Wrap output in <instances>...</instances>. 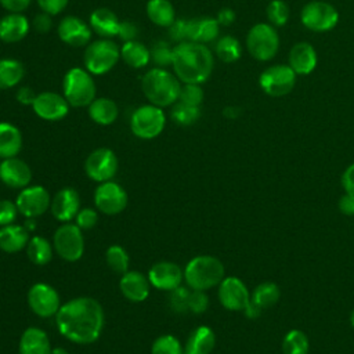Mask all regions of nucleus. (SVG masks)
<instances>
[{
    "label": "nucleus",
    "instance_id": "f257e3e1",
    "mask_svg": "<svg viewBox=\"0 0 354 354\" xmlns=\"http://www.w3.org/2000/svg\"><path fill=\"white\" fill-rule=\"evenodd\" d=\"M104 310L93 297H75L55 314L58 332L76 344L94 343L104 329Z\"/></svg>",
    "mask_w": 354,
    "mask_h": 354
},
{
    "label": "nucleus",
    "instance_id": "f03ea898",
    "mask_svg": "<svg viewBox=\"0 0 354 354\" xmlns=\"http://www.w3.org/2000/svg\"><path fill=\"white\" fill-rule=\"evenodd\" d=\"M213 54L203 44L196 41H180L173 47V73L181 83L202 84L213 71Z\"/></svg>",
    "mask_w": 354,
    "mask_h": 354
},
{
    "label": "nucleus",
    "instance_id": "7ed1b4c3",
    "mask_svg": "<svg viewBox=\"0 0 354 354\" xmlns=\"http://www.w3.org/2000/svg\"><path fill=\"white\" fill-rule=\"evenodd\" d=\"M181 82L166 68L155 66L141 79V90L149 104L165 108L176 104L181 91Z\"/></svg>",
    "mask_w": 354,
    "mask_h": 354
},
{
    "label": "nucleus",
    "instance_id": "20e7f679",
    "mask_svg": "<svg viewBox=\"0 0 354 354\" xmlns=\"http://www.w3.org/2000/svg\"><path fill=\"white\" fill-rule=\"evenodd\" d=\"M224 278L223 263L209 254L191 259L184 268V281L192 290H207L218 285Z\"/></svg>",
    "mask_w": 354,
    "mask_h": 354
},
{
    "label": "nucleus",
    "instance_id": "39448f33",
    "mask_svg": "<svg viewBox=\"0 0 354 354\" xmlns=\"http://www.w3.org/2000/svg\"><path fill=\"white\" fill-rule=\"evenodd\" d=\"M62 95L73 108L88 106L95 98V82L93 75L83 68H71L62 79Z\"/></svg>",
    "mask_w": 354,
    "mask_h": 354
},
{
    "label": "nucleus",
    "instance_id": "423d86ee",
    "mask_svg": "<svg viewBox=\"0 0 354 354\" xmlns=\"http://www.w3.org/2000/svg\"><path fill=\"white\" fill-rule=\"evenodd\" d=\"M120 59V48L111 39L90 41L83 54V65L91 75H104L113 69Z\"/></svg>",
    "mask_w": 354,
    "mask_h": 354
},
{
    "label": "nucleus",
    "instance_id": "0eeeda50",
    "mask_svg": "<svg viewBox=\"0 0 354 354\" xmlns=\"http://www.w3.org/2000/svg\"><path fill=\"white\" fill-rule=\"evenodd\" d=\"M166 124V115L160 106L147 104L138 106L130 116V130L141 140L158 137Z\"/></svg>",
    "mask_w": 354,
    "mask_h": 354
},
{
    "label": "nucleus",
    "instance_id": "6e6552de",
    "mask_svg": "<svg viewBox=\"0 0 354 354\" xmlns=\"http://www.w3.org/2000/svg\"><path fill=\"white\" fill-rule=\"evenodd\" d=\"M246 47L250 55L259 61H268L274 58L279 47L277 30L268 24L253 25L246 36Z\"/></svg>",
    "mask_w": 354,
    "mask_h": 354
},
{
    "label": "nucleus",
    "instance_id": "1a4fd4ad",
    "mask_svg": "<svg viewBox=\"0 0 354 354\" xmlns=\"http://www.w3.org/2000/svg\"><path fill=\"white\" fill-rule=\"evenodd\" d=\"M53 246L57 254L65 261H77L84 252V239L82 230L76 224H64L57 228Z\"/></svg>",
    "mask_w": 354,
    "mask_h": 354
},
{
    "label": "nucleus",
    "instance_id": "9d476101",
    "mask_svg": "<svg viewBox=\"0 0 354 354\" xmlns=\"http://www.w3.org/2000/svg\"><path fill=\"white\" fill-rule=\"evenodd\" d=\"M300 19L301 24L313 32H326L336 26L339 12L332 4L315 0L303 7Z\"/></svg>",
    "mask_w": 354,
    "mask_h": 354
},
{
    "label": "nucleus",
    "instance_id": "9b49d317",
    "mask_svg": "<svg viewBox=\"0 0 354 354\" xmlns=\"http://www.w3.org/2000/svg\"><path fill=\"white\" fill-rule=\"evenodd\" d=\"M260 87L271 97H282L292 91L296 83V73L289 65H272L264 69L259 79Z\"/></svg>",
    "mask_w": 354,
    "mask_h": 354
},
{
    "label": "nucleus",
    "instance_id": "f8f14e48",
    "mask_svg": "<svg viewBox=\"0 0 354 354\" xmlns=\"http://www.w3.org/2000/svg\"><path fill=\"white\" fill-rule=\"evenodd\" d=\"M84 171L95 183L109 181L118 171V156L109 148H97L87 156Z\"/></svg>",
    "mask_w": 354,
    "mask_h": 354
},
{
    "label": "nucleus",
    "instance_id": "ddd939ff",
    "mask_svg": "<svg viewBox=\"0 0 354 354\" xmlns=\"http://www.w3.org/2000/svg\"><path fill=\"white\" fill-rule=\"evenodd\" d=\"M94 205L104 214L113 216L126 209L127 194L122 185L112 180L100 183L94 191Z\"/></svg>",
    "mask_w": 354,
    "mask_h": 354
},
{
    "label": "nucleus",
    "instance_id": "4468645a",
    "mask_svg": "<svg viewBox=\"0 0 354 354\" xmlns=\"http://www.w3.org/2000/svg\"><path fill=\"white\" fill-rule=\"evenodd\" d=\"M15 205L22 216L26 218H36L48 210L51 199L48 191L44 187L28 185L18 194Z\"/></svg>",
    "mask_w": 354,
    "mask_h": 354
},
{
    "label": "nucleus",
    "instance_id": "2eb2a0df",
    "mask_svg": "<svg viewBox=\"0 0 354 354\" xmlns=\"http://www.w3.org/2000/svg\"><path fill=\"white\" fill-rule=\"evenodd\" d=\"M28 304L36 315L41 318H48L58 313L61 307V300L59 295L53 286L44 282H37L32 285L28 292Z\"/></svg>",
    "mask_w": 354,
    "mask_h": 354
},
{
    "label": "nucleus",
    "instance_id": "dca6fc26",
    "mask_svg": "<svg viewBox=\"0 0 354 354\" xmlns=\"http://www.w3.org/2000/svg\"><path fill=\"white\" fill-rule=\"evenodd\" d=\"M69 102L62 94L54 91L39 93L32 104V109L43 120L57 122L64 119L69 112Z\"/></svg>",
    "mask_w": 354,
    "mask_h": 354
},
{
    "label": "nucleus",
    "instance_id": "f3484780",
    "mask_svg": "<svg viewBox=\"0 0 354 354\" xmlns=\"http://www.w3.org/2000/svg\"><path fill=\"white\" fill-rule=\"evenodd\" d=\"M218 300L227 310L243 311L250 301V295L239 278L227 277L218 283Z\"/></svg>",
    "mask_w": 354,
    "mask_h": 354
},
{
    "label": "nucleus",
    "instance_id": "a211bd4d",
    "mask_svg": "<svg viewBox=\"0 0 354 354\" xmlns=\"http://www.w3.org/2000/svg\"><path fill=\"white\" fill-rule=\"evenodd\" d=\"M58 37L68 46L86 47L91 41L93 30L88 24L75 15L64 17L57 28Z\"/></svg>",
    "mask_w": 354,
    "mask_h": 354
},
{
    "label": "nucleus",
    "instance_id": "6ab92c4d",
    "mask_svg": "<svg viewBox=\"0 0 354 354\" xmlns=\"http://www.w3.org/2000/svg\"><path fill=\"white\" fill-rule=\"evenodd\" d=\"M184 271L171 261H158L148 271L149 283L160 290H169L181 286Z\"/></svg>",
    "mask_w": 354,
    "mask_h": 354
},
{
    "label": "nucleus",
    "instance_id": "aec40b11",
    "mask_svg": "<svg viewBox=\"0 0 354 354\" xmlns=\"http://www.w3.org/2000/svg\"><path fill=\"white\" fill-rule=\"evenodd\" d=\"M50 210L55 220L69 223L72 218L76 217L77 212L80 210V196L77 191L71 187L59 189L51 199Z\"/></svg>",
    "mask_w": 354,
    "mask_h": 354
},
{
    "label": "nucleus",
    "instance_id": "412c9836",
    "mask_svg": "<svg viewBox=\"0 0 354 354\" xmlns=\"http://www.w3.org/2000/svg\"><path fill=\"white\" fill-rule=\"evenodd\" d=\"M0 180L10 188H25L32 180V171L28 163L17 156L7 158L0 163Z\"/></svg>",
    "mask_w": 354,
    "mask_h": 354
},
{
    "label": "nucleus",
    "instance_id": "4be33fe9",
    "mask_svg": "<svg viewBox=\"0 0 354 354\" xmlns=\"http://www.w3.org/2000/svg\"><path fill=\"white\" fill-rule=\"evenodd\" d=\"M149 279L138 271H126L122 274L119 288L122 295L133 301L140 303L149 296Z\"/></svg>",
    "mask_w": 354,
    "mask_h": 354
},
{
    "label": "nucleus",
    "instance_id": "5701e85b",
    "mask_svg": "<svg viewBox=\"0 0 354 354\" xmlns=\"http://www.w3.org/2000/svg\"><path fill=\"white\" fill-rule=\"evenodd\" d=\"M30 22L22 12H8L0 19V40L4 43H17L29 33Z\"/></svg>",
    "mask_w": 354,
    "mask_h": 354
},
{
    "label": "nucleus",
    "instance_id": "b1692460",
    "mask_svg": "<svg viewBox=\"0 0 354 354\" xmlns=\"http://www.w3.org/2000/svg\"><path fill=\"white\" fill-rule=\"evenodd\" d=\"M220 32V24L216 18L201 17L187 19V40L196 43L213 41Z\"/></svg>",
    "mask_w": 354,
    "mask_h": 354
},
{
    "label": "nucleus",
    "instance_id": "393cba45",
    "mask_svg": "<svg viewBox=\"0 0 354 354\" xmlns=\"http://www.w3.org/2000/svg\"><path fill=\"white\" fill-rule=\"evenodd\" d=\"M289 66L296 75H308L317 66V53L310 43H296L289 53Z\"/></svg>",
    "mask_w": 354,
    "mask_h": 354
},
{
    "label": "nucleus",
    "instance_id": "a878e982",
    "mask_svg": "<svg viewBox=\"0 0 354 354\" xmlns=\"http://www.w3.org/2000/svg\"><path fill=\"white\" fill-rule=\"evenodd\" d=\"M119 24L120 21L118 15L112 10L105 7L94 10L88 18V25L91 30L101 39H111L113 36H118Z\"/></svg>",
    "mask_w": 354,
    "mask_h": 354
},
{
    "label": "nucleus",
    "instance_id": "bb28decb",
    "mask_svg": "<svg viewBox=\"0 0 354 354\" xmlns=\"http://www.w3.org/2000/svg\"><path fill=\"white\" fill-rule=\"evenodd\" d=\"M19 354H51V344L47 333L36 326L26 328L19 339Z\"/></svg>",
    "mask_w": 354,
    "mask_h": 354
},
{
    "label": "nucleus",
    "instance_id": "cd10ccee",
    "mask_svg": "<svg viewBox=\"0 0 354 354\" xmlns=\"http://www.w3.org/2000/svg\"><path fill=\"white\" fill-rule=\"evenodd\" d=\"M29 231L24 225L10 224L0 227V249L6 253H17L28 246Z\"/></svg>",
    "mask_w": 354,
    "mask_h": 354
},
{
    "label": "nucleus",
    "instance_id": "c85d7f7f",
    "mask_svg": "<svg viewBox=\"0 0 354 354\" xmlns=\"http://www.w3.org/2000/svg\"><path fill=\"white\" fill-rule=\"evenodd\" d=\"M216 344V335L209 326H198L194 329L185 343L184 354H210Z\"/></svg>",
    "mask_w": 354,
    "mask_h": 354
},
{
    "label": "nucleus",
    "instance_id": "c756f323",
    "mask_svg": "<svg viewBox=\"0 0 354 354\" xmlns=\"http://www.w3.org/2000/svg\"><path fill=\"white\" fill-rule=\"evenodd\" d=\"M22 148V134L10 122H0V158H14Z\"/></svg>",
    "mask_w": 354,
    "mask_h": 354
},
{
    "label": "nucleus",
    "instance_id": "7c9ffc66",
    "mask_svg": "<svg viewBox=\"0 0 354 354\" xmlns=\"http://www.w3.org/2000/svg\"><path fill=\"white\" fill-rule=\"evenodd\" d=\"M120 58L133 69L145 68L151 61V50L138 40L124 41L120 47Z\"/></svg>",
    "mask_w": 354,
    "mask_h": 354
},
{
    "label": "nucleus",
    "instance_id": "2f4dec72",
    "mask_svg": "<svg viewBox=\"0 0 354 354\" xmlns=\"http://www.w3.org/2000/svg\"><path fill=\"white\" fill-rule=\"evenodd\" d=\"M88 116L90 119L101 126H109L112 124L118 115H119V109L118 105L111 98H94L93 102L88 105Z\"/></svg>",
    "mask_w": 354,
    "mask_h": 354
},
{
    "label": "nucleus",
    "instance_id": "473e14b6",
    "mask_svg": "<svg viewBox=\"0 0 354 354\" xmlns=\"http://www.w3.org/2000/svg\"><path fill=\"white\" fill-rule=\"evenodd\" d=\"M145 11L149 21L160 28H169L176 21V11L169 0H148Z\"/></svg>",
    "mask_w": 354,
    "mask_h": 354
},
{
    "label": "nucleus",
    "instance_id": "72a5a7b5",
    "mask_svg": "<svg viewBox=\"0 0 354 354\" xmlns=\"http://www.w3.org/2000/svg\"><path fill=\"white\" fill-rule=\"evenodd\" d=\"M25 76V66L14 58H0V90L15 87Z\"/></svg>",
    "mask_w": 354,
    "mask_h": 354
},
{
    "label": "nucleus",
    "instance_id": "f704fd0d",
    "mask_svg": "<svg viewBox=\"0 0 354 354\" xmlns=\"http://www.w3.org/2000/svg\"><path fill=\"white\" fill-rule=\"evenodd\" d=\"M54 246L44 236H33L26 246V254L29 260L36 266H46L53 259Z\"/></svg>",
    "mask_w": 354,
    "mask_h": 354
},
{
    "label": "nucleus",
    "instance_id": "c9c22d12",
    "mask_svg": "<svg viewBox=\"0 0 354 354\" xmlns=\"http://www.w3.org/2000/svg\"><path fill=\"white\" fill-rule=\"evenodd\" d=\"M278 299L279 288L274 282H263L253 290L250 296V303L263 311L264 308L274 306Z\"/></svg>",
    "mask_w": 354,
    "mask_h": 354
},
{
    "label": "nucleus",
    "instance_id": "e433bc0d",
    "mask_svg": "<svg viewBox=\"0 0 354 354\" xmlns=\"http://www.w3.org/2000/svg\"><path fill=\"white\" fill-rule=\"evenodd\" d=\"M242 47L241 43L232 36H223L216 43V55L223 62H235L241 58Z\"/></svg>",
    "mask_w": 354,
    "mask_h": 354
},
{
    "label": "nucleus",
    "instance_id": "4c0bfd02",
    "mask_svg": "<svg viewBox=\"0 0 354 354\" xmlns=\"http://www.w3.org/2000/svg\"><path fill=\"white\" fill-rule=\"evenodd\" d=\"M308 347V337L304 332L299 329H292L290 332H288L282 342L283 354H307Z\"/></svg>",
    "mask_w": 354,
    "mask_h": 354
},
{
    "label": "nucleus",
    "instance_id": "58836bf2",
    "mask_svg": "<svg viewBox=\"0 0 354 354\" xmlns=\"http://www.w3.org/2000/svg\"><path fill=\"white\" fill-rule=\"evenodd\" d=\"M105 260L113 272L124 274L129 271V254L120 245H111L105 252Z\"/></svg>",
    "mask_w": 354,
    "mask_h": 354
},
{
    "label": "nucleus",
    "instance_id": "ea45409f",
    "mask_svg": "<svg viewBox=\"0 0 354 354\" xmlns=\"http://www.w3.org/2000/svg\"><path fill=\"white\" fill-rule=\"evenodd\" d=\"M201 118V108L194 105H187L183 102L174 104L171 109V119L180 126L194 124Z\"/></svg>",
    "mask_w": 354,
    "mask_h": 354
},
{
    "label": "nucleus",
    "instance_id": "a19ab883",
    "mask_svg": "<svg viewBox=\"0 0 354 354\" xmlns=\"http://www.w3.org/2000/svg\"><path fill=\"white\" fill-rule=\"evenodd\" d=\"M151 354H183V347L176 336L162 335L152 343Z\"/></svg>",
    "mask_w": 354,
    "mask_h": 354
},
{
    "label": "nucleus",
    "instance_id": "79ce46f5",
    "mask_svg": "<svg viewBox=\"0 0 354 354\" xmlns=\"http://www.w3.org/2000/svg\"><path fill=\"white\" fill-rule=\"evenodd\" d=\"M267 18L275 26H282L288 22L289 7L283 0H272L267 6Z\"/></svg>",
    "mask_w": 354,
    "mask_h": 354
},
{
    "label": "nucleus",
    "instance_id": "37998d69",
    "mask_svg": "<svg viewBox=\"0 0 354 354\" xmlns=\"http://www.w3.org/2000/svg\"><path fill=\"white\" fill-rule=\"evenodd\" d=\"M205 98V93L201 87V84H195V83H184L181 86V91H180V97L178 101L187 105H194V106H199L202 104Z\"/></svg>",
    "mask_w": 354,
    "mask_h": 354
},
{
    "label": "nucleus",
    "instance_id": "c03bdc74",
    "mask_svg": "<svg viewBox=\"0 0 354 354\" xmlns=\"http://www.w3.org/2000/svg\"><path fill=\"white\" fill-rule=\"evenodd\" d=\"M151 59L160 68L171 65L173 61V47L165 41L156 43L151 50Z\"/></svg>",
    "mask_w": 354,
    "mask_h": 354
},
{
    "label": "nucleus",
    "instance_id": "a18cd8bd",
    "mask_svg": "<svg viewBox=\"0 0 354 354\" xmlns=\"http://www.w3.org/2000/svg\"><path fill=\"white\" fill-rule=\"evenodd\" d=\"M189 290L187 288L178 286L170 292V307L176 313H185L188 311V297H189Z\"/></svg>",
    "mask_w": 354,
    "mask_h": 354
},
{
    "label": "nucleus",
    "instance_id": "49530a36",
    "mask_svg": "<svg viewBox=\"0 0 354 354\" xmlns=\"http://www.w3.org/2000/svg\"><path fill=\"white\" fill-rule=\"evenodd\" d=\"M209 306V297L205 290H192L188 297V311L202 314Z\"/></svg>",
    "mask_w": 354,
    "mask_h": 354
},
{
    "label": "nucleus",
    "instance_id": "de8ad7c7",
    "mask_svg": "<svg viewBox=\"0 0 354 354\" xmlns=\"http://www.w3.org/2000/svg\"><path fill=\"white\" fill-rule=\"evenodd\" d=\"M75 220H76V225L80 230H90V228H93L97 224L98 214L91 207H83V209H80L77 212Z\"/></svg>",
    "mask_w": 354,
    "mask_h": 354
},
{
    "label": "nucleus",
    "instance_id": "09e8293b",
    "mask_svg": "<svg viewBox=\"0 0 354 354\" xmlns=\"http://www.w3.org/2000/svg\"><path fill=\"white\" fill-rule=\"evenodd\" d=\"M17 205L8 199H1L0 201V227L10 225L15 221L17 214H18Z\"/></svg>",
    "mask_w": 354,
    "mask_h": 354
},
{
    "label": "nucleus",
    "instance_id": "8fccbe9b",
    "mask_svg": "<svg viewBox=\"0 0 354 354\" xmlns=\"http://www.w3.org/2000/svg\"><path fill=\"white\" fill-rule=\"evenodd\" d=\"M36 1L40 10L48 15H57L62 12L69 3V0H36Z\"/></svg>",
    "mask_w": 354,
    "mask_h": 354
},
{
    "label": "nucleus",
    "instance_id": "3c124183",
    "mask_svg": "<svg viewBox=\"0 0 354 354\" xmlns=\"http://www.w3.org/2000/svg\"><path fill=\"white\" fill-rule=\"evenodd\" d=\"M169 35L176 41H185L187 40V19L176 18V21L167 28Z\"/></svg>",
    "mask_w": 354,
    "mask_h": 354
},
{
    "label": "nucleus",
    "instance_id": "603ef678",
    "mask_svg": "<svg viewBox=\"0 0 354 354\" xmlns=\"http://www.w3.org/2000/svg\"><path fill=\"white\" fill-rule=\"evenodd\" d=\"M137 33H138L137 26H136L131 21H120V24H119V30H118V36H119L123 41L136 40Z\"/></svg>",
    "mask_w": 354,
    "mask_h": 354
},
{
    "label": "nucleus",
    "instance_id": "864d4df0",
    "mask_svg": "<svg viewBox=\"0 0 354 354\" xmlns=\"http://www.w3.org/2000/svg\"><path fill=\"white\" fill-rule=\"evenodd\" d=\"M51 15L46 14V12H40L37 15H35L33 21H32V26L36 32L39 33H47L51 29Z\"/></svg>",
    "mask_w": 354,
    "mask_h": 354
},
{
    "label": "nucleus",
    "instance_id": "5fc2aeb1",
    "mask_svg": "<svg viewBox=\"0 0 354 354\" xmlns=\"http://www.w3.org/2000/svg\"><path fill=\"white\" fill-rule=\"evenodd\" d=\"M32 0H0V6L8 12H24Z\"/></svg>",
    "mask_w": 354,
    "mask_h": 354
},
{
    "label": "nucleus",
    "instance_id": "6e6d98bb",
    "mask_svg": "<svg viewBox=\"0 0 354 354\" xmlns=\"http://www.w3.org/2000/svg\"><path fill=\"white\" fill-rule=\"evenodd\" d=\"M36 95H37V94H36L30 87L24 86V87H19V88L17 90V93H15V100H17L19 104H22V105H30V106H32V104H33Z\"/></svg>",
    "mask_w": 354,
    "mask_h": 354
},
{
    "label": "nucleus",
    "instance_id": "4d7b16f0",
    "mask_svg": "<svg viewBox=\"0 0 354 354\" xmlns=\"http://www.w3.org/2000/svg\"><path fill=\"white\" fill-rule=\"evenodd\" d=\"M339 210L346 216H353L354 214V194L346 192L339 199Z\"/></svg>",
    "mask_w": 354,
    "mask_h": 354
},
{
    "label": "nucleus",
    "instance_id": "13d9d810",
    "mask_svg": "<svg viewBox=\"0 0 354 354\" xmlns=\"http://www.w3.org/2000/svg\"><path fill=\"white\" fill-rule=\"evenodd\" d=\"M342 185L346 192L354 194V163L344 170L342 176Z\"/></svg>",
    "mask_w": 354,
    "mask_h": 354
},
{
    "label": "nucleus",
    "instance_id": "bf43d9fd",
    "mask_svg": "<svg viewBox=\"0 0 354 354\" xmlns=\"http://www.w3.org/2000/svg\"><path fill=\"white\" fill-rule=\"evenodd\" d=\"M217 22L220 24V25H223V26H230L231 24H234V21H235V12H234V10H231V8H221L220 11H218V14H217Z\"/></svg>",
    "mask_w": 354,
    "mask_h": 354
},
{
    "label": "nucleus",
    "instance_id": "052dcab7",
    "mask_svg": "<svg viewBox=\"0 0 354 354\" xmlns=\"http://www.w3.org/2000/svg\"><path fill=\"white\" fill-rule=\"evenodd\" d=\"M241 112H242V109L236 105H230L223 109V115L228 119H236L241 115Z\"/></svg>",
    "mask_w": 354,
    "mask_h": 354
},
{
    "label": "nucleus",
    "instance_id": "680f3d73",
    "mask_svg": "<svg viewBox=\"0 0 354 354\" xmlns=\"http://www.w3.org/2000/svg\"><path fill=\"white\" fill-rule=\"evenodd\" d=\"M35 218H26V221H25V228L28 230V231H32V230H35Z\"/></svg>",
    "mask_w": 354,
    "mask_h": 354
},
{
    "label": "nucleus",
    "instance_id": "e2e57ef3",
    "mask_svg": "<svg viewBox=\"0 0 354 354\" xmlns=\"http://www.w3.org/2000/svg\"><path fill=\"white\" fill-rule=\"evenodd\" d=\"M51 354H69V353L65 348H62V347H54L51 350Z\"/></svg>",
    "mask_w": 354,
    "mask_h": 354
},
{
    "label": "nucleus",
    "instance_id": "0e129e2a",
    "mask_svg": "<svg viewBox=\"0 0 354 354\" xmlns=\"http://www.w3.org/2000/svg\"><path fill=\"white\" fill-rule=\"evenodd\" d=\"M350 324H351V326L354 328V308H353V311H351V314H350Z\"/></svg>",
    "mask_w": 354,
    "mask_h": 354
}]
</instances>
